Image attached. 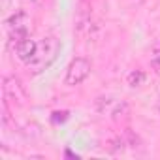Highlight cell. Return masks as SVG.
Instances as JSON below:
<instances>
[{
    "instance_id": "cell-5",
    "label": "cell",
    "mask_w": 160,
    "mask_h": 160,
    "mask_svg": "<svg viewBox=\"0 0 160 160\" xmlns=\"http://www.w3.org/2000/svg\"><path fill=\"white\" fill-rule=\"evenodd\" d=\"M92 27V6L87 2V0H81L75 13V30L79 34L89 32Z\"/></svg>"
},
{
    "instance_id": "cell-9",
    "label": "cell",
    "mask_w": 160,
    "mask_h": 160,
    "mask_svg": "<svg viewBox=\"0 0 160 160\" xmlns=\"http://www.w3.org/2000/svg\"><path fill=\"white\" fill-rule=\"evenodd\" d=\"M151 68L154 73H160V40H156L151 49Z\"/></svg>"
},
{
    "instance_id": "cell-11",
    "label": "cell",
    "mask_w": 160,
    "mask_h": 160,
    "mask_svg": "<svg viewBox=\"0 0 160 160\" xmlns=\"http://www.w3.org/2000/svg\"><path fill=\"white\" fill-rule=\"evenodd\" d=\"M158 111H160V108H158Z\"/></svg>"
},
{
    "instance_id": "cell-4",
    "label": "cell",
    "mask_w": 160,
    "mask_h": 160,
    "mask_svg": "<svg viewBox=\"0 0 160 160\" xmlns=\"http://www.w3.org/2000/svg\"><path fill=\"white\" fill-rule=\"evenodd\" d=\"M2 89H4V96L8 100H13L17 104H25L27 100V91L21 83V79L15 75H6L2 81Z\"/></svg>"
},
{
    "instance_id": "cell-6",
    "label": "cell",
    "mask_w": 160,
    "mask_h": 160,
    "mask_svg": "<svg viewBox=\"0 0 160 160\" xmlns=\"http://www.w3.org/2000/svg\"><path fill=\"white\" fill-rule=\"evenodd\" d=\"M36 49H38V42H36V40H32L30 36H27L25 40H21V42H17V43H15V55H17V58H19V60H23L25 64L34 57Z\"/></svg>"
},
{
    "instance_id": "cell-2",
    "label": "cell",
    "mask_w": 160,
    "mask_h": 160,
    "mask_svg": "<svg viewBox=\"0 0 160 160\" xmlns=\"http://www.w3.org/2000/svg\"><path fill=\"white\" fill-rule=\"evenodd\" d=\"M91 70H92V64H91L89 58H85V57H75L68 64V68H66L64 85H68V87L81 85L85 79L91 75Z\"/></svg>"
},
{
    "instance_id": "cell-8",
    "label": "cell",
    "mask_w": 160,
    "mask_h": 160,
    "mask_svg": "<svg viewBox=\"0 0 160 160\" xmlns=\"http://www.w3.org/2000/svg\"><path fill=\"white\" fill-rule=\"evenodd\" d=\"M145 72L143 70H132L128 75H126V83L132 87V89H136V87H141L143 85V81H145Z\"/></svg>"
},
{
    "instance_id": "cell-7",
    "label": "cell",
    "mask_w": 160,
    "mask_h": 160,
    "mask_svg": "<svg viewBox=\"0 0 160 160\" xmlns=\"http://www.w3.org/2000/svg\"><path fill=\"white\" fill-rule=\"evenodd\" d=\"M124 145H126V139L121 138V136H113L111 139L106 141V149L111 152V154H119L124 151Z\"/></svg>"
},
{
    "instance_id": "cell-3",
    "label": "cell",
    "mask_w": 160,
    "mask_h": 160,
    "mask_svg": "<svg viewBox=\"0 0 160 160\" xmlns=\"http://www.w3.org/2000/svg\"><path fill=\"white\" fill-rule=\"evenodd\" d=\"M94 106H96V111L100 115H108V117H113V119L124 117L130 111V108L124 100H119V98H113V96H98Z\"/></svg>"
},
{
    "instance_id": "cell-1",
    "label": "cell",
    "mask_w": 160,
    "mask_h": 160,
    "mask_svg": "<svg viewBox=\"0 0 160 160\" xmlns=\"http://www.w3.org/2000/svg\"><path fill=\"white\" fill-rule=\"evenodd\" d=\"M58 53H60V42L55 36H45L42 42H38V49L34 57L27 62L30 73H42L45 68H49L55 62Z\"/></svg>"
},
{
    "instance_id": "cell-10",
    "label": "cell",
    "mask_w": 160,
    "mask_h": 160,
    "mask_svg": "<svg viewBox=\"0 0 160 160\" xmlns=\"http://www.w3.org/2000/svg\"><path fill=\"white\" fill-rule=\"evenodd\" d=\"M124 139H126V145H130L132 149H136V147H139L141 145V141H139V138L132 132V130H126V134H124Z\"/></svg>"
}]
</instances>
